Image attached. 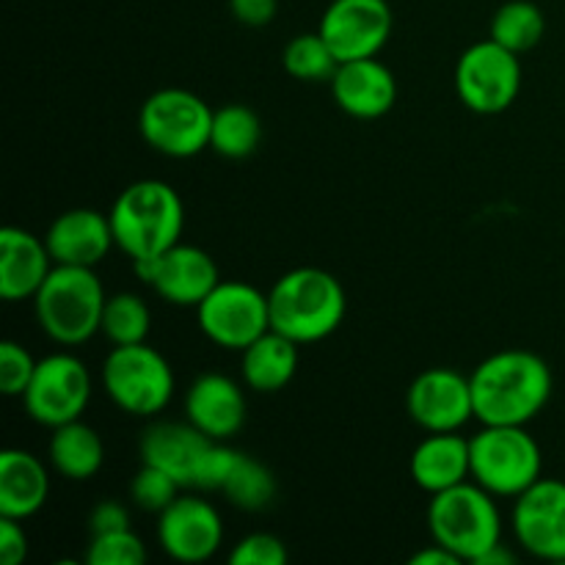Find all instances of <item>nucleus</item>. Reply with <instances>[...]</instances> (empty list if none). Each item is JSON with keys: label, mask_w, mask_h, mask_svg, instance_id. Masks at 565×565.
Listing matches in <instances>:
<instances>
[{"label": "nucleus", "mask_w": 565, "mask_h": 565, "mask_svg": "<svg viewBox=\"0 0 565 565\" xmlns=\"http://www.w3.org/2000/svg\"><path fill=\"white\" fill-rule=\"evenodd\" d=\"M475 419L480 425H527L550 403L555 379L552 367L533 351L508 348L491 353L469 375Z\"/></svg>", "instance_id": "nucleus-1"}, {"label": "nucleus", "mask_w": 565, "mask_h": 565, "mask_svg": "<svg viewBox=\"0 0 565 565\" xmlns=\"http://www.w3.org/2000/svg\"><path fill=\"white\" fill-rule=\"evenodd\" d=\"M114 241L136 263L160 257L177 246L185 230V207L169 182L138 180L116 196L108 213Z\"/></svg>", "instance_id": "nucleus-2"}, {"label": "nucleus", "mask_w": 565, "mask_h": 565, "mask_svg": "<svg viewBox=\"0 0 565 565\" xmlns=\"http://www.w3.org/2000/svg\"><path fill=\"white\" fill-rule=\"evenodd\" d=\"M270 329L281 331L298 345H312L340 329L345 318V290L340 279L323 268H292L268 290Z\"/></svg>", "instance_id": "nucleus-3"}, {"label": "nucleus", "mask_w": 565, "mask_h": 565, "mask_svg": "<svg viewBox=\"0 0 565 565\" xmlns=\"http://www.w3.org/2000/svg\"><path fill=\"white\" fill-rule=\"evenodd\" d=\"M237 450L202 434L196 425L160 419L141 436V461L169 472L182 489L221 491Z\"/></svg>", "instance_id": "nucleus-4"}, {"label": "nucleus", "mask_w": 565, "mask_h": 565, "mask_svg": "<svg viewBox=\"0 0 565 565\" xmlns=\"http://www.w3.org/2000/svg\"><path fill=\"white\" fill-rule=\"evenodd\" d=\"M105 301L108 296L94 268L55 265L33 296V315L50 340L72 348L99 334Z\"/></svg>", "instance_id": "nucleus-5"}, {"label": "nucleus", "mask_w": 565, "mask_h": 565, "mask_svg": "<svg viewBox=\"0 0 565 565\" xmlns=\"http://www.w3.org/2000/svg\"><path fill=\"white\" fill-rule=\"evenodd\" d=\"M428 530L436 544L456 552L463 563H478L502 544V513L497 497L475 480L430 494Z\"/></svg>", "instance_id": "nucleus-6"}, {"label": "nucleus", "mask_w": 565, "mask_h": 565, "mask_svg": "<svg viewBox=\"0 0 565 565\" xmlns=\"http://www.w3.org/2000/svg\"><path fill=\"white\" fill-rule=\"evenodd\" d=\"M472 480L497 500H516L535 480H541L544 456L527 425H483L469 439Z\"/></svg>", "instance_id": "nucleus-7"}, {"label": "nucleus", "mask_w": 565, "mask_h": 565, "mask_svg": "<svg viewBox=\"0 0 565 565\" xmlns=\"http://www.w3.org/2000/svg\"><path fill=\"white\" fill-rule=\"evenodd\" d=\"M103 390L132 417H158L174 397V370L147 342L114 345L103 362Z\"/></svg>", "instance_id": "nucleus-8"}, {"label": "nucleus", "mask_w": 565, "mask_h": 565, "mask_svg": "<svg viewBox=\"0 0 565 565\" xmlns=\"http://www.w3.org/2000/svg\"><path fill=\"white\" fill-rule=\"evenodd\" d=\"M215 110L188 88H160L149 94L138 114L141 138L166 158H193L210 149Z\"/></svg>", "instance_id": "nucleus-9"}, {"label": "nucleus", "mask_w": 565, "mask_h": 565, "mask_svg": "<svg viewBox=\"0 0 565 565\" xmlns=\"http://www.w3.org/2000/svg\"><path fill=\"white\" fill-rule=\"evenodd\" d=\"M199 329L224 351L243 353L254 340L270 331L268 292L248 281L221 279L196 307Z\"/></svg>", "instance_id": "nucleus-10"}, {"label": "nucleus", "mask_w": 565, "mask_h": 565, "mask_svg": "<svg viewBox=\"0 0 565 565\" xmlns=\"http://www.w3.org/2000/svg\"><path fill=\"white\" fill-rule=\"evenodd\" d=\"M452 81H456L458 99L469 110L494 116L516 103L522 88V61L519 53L502 47L489 36L463 50Z\"/></svg>", "instance_id": "nucleus-11"}, {"label": "nucleus", "mask_w": 565, "mask_h": 565, "mask_svg": "<svg viewBox=\"0 0 565 565\" xmlns=\"http://www.w3.org/2000/svg\"><path fill=\"white\" fill-rule=\"evenodd\" d=\"M92 395L94 381L86 364L75 353L61 351L39 359L22 403L33 423L53 430L81 419L92 403Z\"/></svg>", "instance_id": "nucleus-12"}, {"label": "nucleus", "mask_w": 565, "mask_h": 565, "mask_svg": "<svg viewBox=\"0 0 565 565\" xmlns=\"http://www.w3.org/2000/svg\"><path fill=\"white\" fill-rule=\"evenodd\" d=\"M513 535L527 555L565 563V480L541 478L513 500Z\"/></svg>", "instance_id": "nucleus-13"}, {"label": "nucleus", "mask_w": 565, "mask_h": 565, "mask_svg": "<svg viewBox=\"0 0 565 565\" xmlns=\"http://www.w3.org/2000/svg\"><path fill=\"white\" fill-rule=\"evenodd\" d=\"M395 17L386 0H331L320 17V36L342 61L373 58L390 42Z\"/></svg>", "instance_id": "nucleus-14"}, {"label": "nucleus", "mask_w": 565, "mask_h": 565, "mask_svg": "<svg viewBox=\"0 0 565 565\" xmlns=\"http://www.w3.org/2000/svg\"><path fill=\"white\" fill-rule=\"evenodd\" d=\"M406 408L425 434L461 430L475 419L472 381L452 367L425 370L408 386Z\"/></svg>", "instance_id": "nucleus-15"}, {"label": "nucleus", "mask_w": 565, "mask_h": 565, "mask_svg": "<svg viewBox=\"0 0 565 565\" xmlns=\"http://www.w3.org/2000/svg\"><path fill=\"white\" fill-rule=\"evenodd\" d=\"M160 550L177 563H204L224 544V522L213 502L180 494L158 513Z\"/></svg>", "instance_id": "nucleus-16"}, {"label": "nucleus", "mask_w": 565, "mask_h": 565, "mask_svg": "<svg viewBox=\"0 0 565 565\" xmlns=\"http://www.w3.org/2000/svg\"><path fill=\"white\" fill-rule=\"evenodd\" d=\"M136 270L166 303L174 307L196 309L221 281L215 259L204 248L188 246L182 241L160 257L136 263Z\"/></svg>", "instance_id": "nucleus-17"}, {"label": "nucleus", "mask_w": 565, "mask_h": 565, "mask_svg": "<svg viewBox=\"0 0 565 565\" xmlns=\"http://www.w3.org/2000/svg\"><path fill=\"white\" fill-rule=\"evenodd\" d=\"M329 83L337 105L353 119H379L397 103V81L379 55L342 61Z\"/></svg>", "instance_id": "nucleus-18"}, {"label": "nucleus", "mask_w": 565, "mask_h": 565, "mask_svg": "<svg viewBox=\"0 0 565 565\" xmlns=\"http://www.w3.org/2000/svg\"><path fill=\"white\" fill-rule=\"evenodd\" d=\"M185 419L202 434L230 441L246 425V395L230 375L204 373L188 386Z\"/></svg>", "instance_id": "nucleus-19"}, {"label": "nucleus", "mask_w": 565, "mask_h": 565, "mask_svg": "<svg viewBox=\"0 0 565 565\" xmlns=\"http://www.w3.org/2000/svg\"><path fill=\"white\" fill-rule=\"evenodd\" d=\"M55 265H81L97 268L116 246L110 218L99 210L75 207L61 213L44 235Z\"/></svg>", "instance_id": "nucleus-20"}, {"label": "nucleus", "mask_w": 565, "mask_h": 565, "mask_svg": "<svg viewBox=\"0 0 565 565\" xmlns=\"http://www.w3.org/2000/svg\"><path fill=\"white\" fill-rule=\"evenodd\" d=\"M55 268L47 243L20 226L0 232V296L3 301H33L39 287Z\"/></svg>", "instance_id": "nucleus-21"}, {"label": "nucleus", "mask_w": 565, "mask_h": 565, "mask_svg": "<svg viewBox=\"0 0 565 565\" xmlns=\"http://www.w3.org/2000/svg\"><path fill=\"white\" fill-rule=\"evenodd\" d=\"M412 480L428 494L452 489V486L472 480V450L469 439L458 430L445 434H428L412 452L408 461Z\"/></svg>", "instance_id": "nucleus-22"}, {"label": "nucleus", "mask_w": 565, "mask_h": 565, "mask_svg": "<svg viewBox=\"0 0 565 565\" xmlns=\"http://www.w3.org/2000/svg\"><path fill=\"white\" fill-rule=\"evenodd\" d=\"M50 497V472L31 450L0 452V516L25 519L36 516Z\"/></svg>", "instance_id": "nucleus-23"}, {"label": "nucleus", "mask_w": 565, "mask_h": 565, "mask_svg": "<svg viewBox=\"0 0 565 565\" xmlns=\"http://www.w3.org/2000/svg\"><path fill=\"white\" fill-rule=\"evenodd\" d=\"M241 356L246 386L254 392H265V395L285 390L298 373V342L276 329L265 331Z\"/></svg>", "instance_id": "nucleus-24"}, {"label": "nucleus", "mask_w": 565, "mask_h": 565, "mask_svg": "<svg viewBox=\"0 0 565 565\" xmlns=\"http://www.w3.org/2000/svg\"><path fill=\"white\" fill-rule=\"evenodd\" d=\"M47 456L61 478L83 483V480H92L103 469L105 445L92 425L75 419V423L53 428Z\"/></svg>", "instance_id": "nucleus-25"}, {"label": "nucleus", "mask_w": 565, "mask_h": 565, "mask_svg": "<svg viewBox=\"0 0 565 565\" xmlns=\"http://www.w3.org/2000/svg\"><path fill=\"white\" fill-rule=\"evenodd\" d=\"M263 141V121L248 105L230 103L213 114V130H210V149L221 158L243 160L257 152Z\"/></svg>", "instance_id": "nucleus-26"}, {"label": "nucleus", "mask_w": 565, "mask_h": 565, "mask_svg": "<svg viewBox=\"0 0 565 565\" xmlns=\"http://www.w3.org/2000/svg\"><path fill=\"white\" fill-rule=\"evenodd\" d=\"M224 497L235 508L248 513L265 511L276 497V478L263 461L237 452L235 463H232L230 475L224 480Z\"/></svg>", "instance_id": "nucleus-27"}, {"label": "nucleus", "mask_w": 565, "mask_h": 565, "mask_svg": "<svg viewBox=\"0 0 565 565\" xmlns=\"http://www.w3.org/2000/svg\"><path fill=\"white\" fill-rule=\"evenodd\" d=\"M544 11L535 3H530V0H508V3L497 9L494 20H491V39L519 55L533 50L544 39Z\"/></svg>", "instance_id": "nucleus-28"}, {"label": "nucleus", "mask_w": 565, "mask_h": 565, "mask_svg": "<svg viewBox=\"0 0 565 565\" xmlns=\"http://www.w3.org/2000/svg\"><path fill=\"white\" fill-rule=\"evenodd\" d=\"M149 331H152V309L136 292H116L105 301L103 326L99 334L110 342V345H136V342H147Z\"/></svg>", "instance_id": "nucleus-29"}, {"label": "nucleus", "mask_w": 565, "mask_h": 565, "mask_svg": "<svg viewBox=\"0 0 565 565\" xmlns=\"http://www.w3.org/2000/svg\"><path fill=\"white\" fill-rule=\"evenodd\" d=\"M281 64H285L287 75H292L296 81L326 83L334 77L340 58L329 47V42L320 36V31H315L292 36L281 53Z\"/></svg>", "instance_id": "nucleus-30"}, {"label": "nucleus", "mask_w": 565, "mask_h": 565, "mask_svg": "<svg viewBox=\"0 0 565 565\" xmlns=\"http://www.w3.org/2000/svg\"><path fill=\"white\" fill-rule=\"evenodd\" d=\"M83 561L88 565H143L147 563V544L130 530L92 535Z\"/></svg>", "instance_id": "nucleus-31"}, {"label": "nucleus", "mask_w": 565, "mask_h": 565, "mask_svg": "<svg viewBox=\"0 0 565 565\" xmlns=\"http://www.w3.org/2000/svg\"><path fill=\"white\" fill-rule=\"evenodd\" d=\"M180 489L182 486L169 472L152 467V463H141L136 478L130 480L132 502L147 513H163L180 497Z\"/></svg>", "instance_id": "nucleus-32"}, {"label": "nucleus", "mask_w": 565, "mask_h": 565, "mask_svg": "<svg viewBox=\"0 0 565 565\" xmlns=\"http://www.w3.org/2000/svg\"><path fill=\"white\" fill-rule=\"evenodd\" d=\"M36 362L28 348H22L20 342L6 340L0 345V390L6 397H22L25 395L28 384H31L33 373H36Z\"/></svg>", "instance_id": "nucleus-33"}, {"label": "nucleus", "mask_w": 565, "mask_h": 565, "mask_svg": "<svg viewBox=\"0 0 565 565\" xmlns=\"http://www.w3.org/2000/svg\"><path fill=\"white\" fill-rule=\"evenodd\" d=\"M287 546L274 533H252L237 541L230 552V565H285Z\"/></svg>", "instance_id": "nucleus-34"}, {"label": "nucleus", "mask_w": 565, "mask_h": 565, "mask_svg": "<svg viewBox=\"0 0 565 565\" xmlns=\"http://www.w3.org/2000/svg\"><path fill=\"white\" fill-rule=\"evenodd\" d=\"M28 557V533L20 519L0 516V563L20 565Z\"/></svg>", "instance_id": "nucleus-35"}, {"label": "nucleus", "mask_w": 565, "mask_h": 565, "mask_svg": "<svg viewBox=\"0 0 565 565\" xmlns=\"http://www.w3.org/2000/svg\"><path fill=\"white\" fill-rule=\"evenodd\" d=\"M88 530H92V535L130 530V513H127V508L121 505V502L103 500L92 508V513H88Z\"/></svg>", "instance_id": "nucleus-36"}, {"label": "nucleus", "mask_w": 565, "mask_h": 565, "mask_svg": "<svg viewBox=\"0 0 565 565\" xmlns=\"http://www.w3.org/2000/svg\"><path fill=\"white\" fill-rule=\"evenodd\" d=\"M279 0H230V11L237 22L248 28L268 25L276 17Z\"/></svg>", "instance_id": "nucleus-37"}, {"label": "nucleus", "mask_w": 565, "mask_h": 565, "mask_svg": "<svg viewBox=\"0 0 565 565\" xmlns=\"http://www.w3.org/2000/svg\"><path fill=\"white\" fill-rule=\"evenodd\" d=\"M458 563H463L461 557H458L456 552L447 550V546L436 544V541L412 557V565H458Z\"/></svg>", "instance_id": "nucleus-38"}, {"label": "nucleus", "mask_w": 565, "mask_h": 565, "mask_svg": "<svg viewBox=\"0 0 565 565\" xmlns=\"http://www.w3.org/2000/svg\"><path fill=\"white\" fill-rule=\"evenodd\" d=\"M508 563H516V555H513L505 544H497L494 550L486 552V555L475 565H508Z\"/></svg>", "instance_id": "nucleus-39"}]
</instances>
